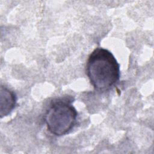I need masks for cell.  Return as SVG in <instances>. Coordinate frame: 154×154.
Wrapping results in <instances>:
<instances>
[{
  "instance_id": "obj_1",
  "label": "cell",
  "mask_w": 154,
  "mask_h": 154,
  "mask_svg": "<svg viewBox=\"0 0 154 154\" xmlns=\"http://www.w3.org/2000/svg\"><path fill=\"white\" fill-rule=\"evenodd\" d=\"M86 75L93 88L99 91L111 90L119 81L120 64L108 49L97 48L88 57Z\"/></svg>"
},
{
  "instance_id": "obj_2",
  "label": "cell",
  "mask_w": 154,
  "mask_h": 154,
  "mask_svg": "<svg viewBox=\"0 0 154 154\" xmlns=\"http://www.w3.org/2000/svg\"><path fill=\"white\" fill-rule=\"evenodd\" d=\"M74 99L66 96L52 101L44 114L48 131L57 137L70 133L77 124L78 113L72 103Z\"/></svg>"
},
{
  "instance_id": "obj_3",
  "label": "cell",
  "mask_w": 154,
  "mask_h": 154,
  "mask_svg": "<svg viewBox=\"0 0 154 154\" xmlns=\"http://www.w3.org/2000/svg\"><path fill=\"white\" fill-rule=\"evenodd\" d=\"M17 103L16 93L7 87L1 86V118L9 115L14 109Z\"/></svg>"
}]
</instances>
